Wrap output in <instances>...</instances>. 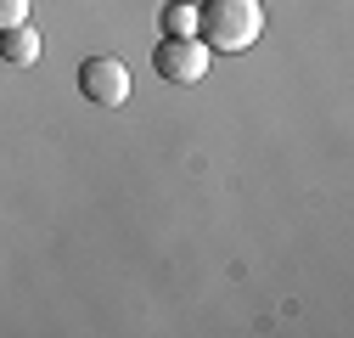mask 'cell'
<instances>
[{"label":"cell","mask_w":354,"mask_h":338,"mask_svg":"<svg viewBox=\"0 0 354 338\" xmlns=\"http://www.w3.org/2000/svg\"><path fill=\"white\" fill-rule=\"evenodd\" d=\"M12 23H28V0H0V28Z\"/></svg>","instance_id":"6"},{"label":"cell","mask_w":354,"mask_h":338,"mask_svg":"<svg viewBox=\"0 0 354 338\" xmlns=\"http://www.w3.org/2000/svg\"><path fill=\"white\" fill-rule=\"evenodd\" d=\"M0 57H6L12 68H34V62H39V34H34L28 23L0 28Z\"/></svg>","instance_id":"4"},{"label":"cell","mask_w":354,"mask_h":338,"mask_svg":"<svg viewBox=\"0 0 354 338\" xmlns=\"http://www.w3.org/2000/svg\"><path fill=\"white\" fill-rule=\"evenodd\" d=\"M197 34V0H169L163 6V39H186Z\"/></svg>","instance_id":"5"},{"label":"cell","mask_w":354,"mask_h":338,"mask_svg":"<svg viewBox=\"0 0 354 338\" xmlns=\"http://www.w3.org/2000/svg\"><path fill=\"white\" fill-rule=\"evenodd\" d=\"M79 91L96 107H124L129 102V68L118 57H84L79 62Z\"/></svg>","instance_id":"2"},{"label":"cell","mask_w":354,"mask_h":338,"mask_svg":"<svg viewBox=\"0 0 354 338\" xmlns=\"http://www.w3.org/2000/svg\"><path fill=\"white\" fill-rule=\"evenodd\" d=\"M197 28L208 51H248L253 39L264 34V6L259 0H203L197 6Z\"/></svg>","instance_id":"1"},{"label":"cell","mask_w":354,"mask_h":338,"mask_svg":"<svg viewBox=\"0 0 354 338\" xmlns=\"http://www.w3.org/2000/svg\"><path fill=\"white\" fill-rule=\"evenodd\" d=\"M208 62H214V51L203 46L197 34H186V39H163L158 57H152L158 79H169V84H197V79L208 73Z\"/></svg>","instance_id":"3"}]
</instances>
